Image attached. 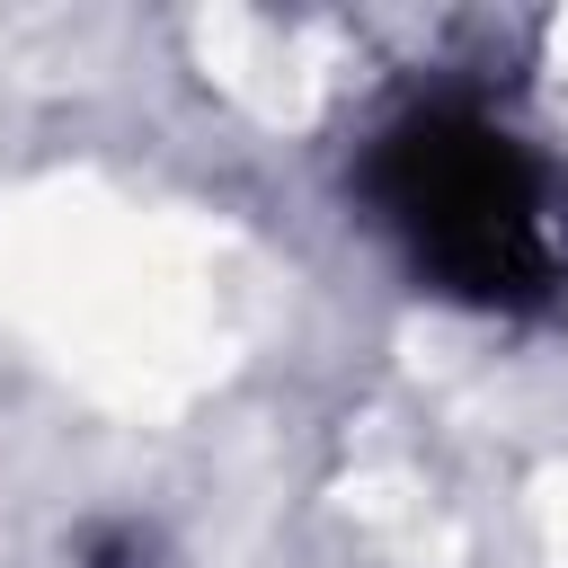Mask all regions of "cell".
Wrapping results in <instances>:
<instances>
[{"label":"cell","mask_w":568,"mask_h":568,"mask_svg":"<svg viewBox=\"0 0 568 568\" xmlns=\"http://www.w3.org/2000/svg\"><path fill=\"white\" fill-rule=\"evenodd\" d=\"M355 186L399 240L408 275L470 311H541L568 284V186L479 98L399 106Z\"/></svg>","instance_id":"obj_1"},{"label":"cell","mask_w":568,"mask_h":568,"mask_svg":"<svg viewBox=\"0 0 568 568\" xmlns=\"http://www.w3.org/2000/svg\"><path fill=\"white\" fill-rule=\"evenodd\" d=\"M80 559H89V568H151V541H142L133 524H98V532L80 541Z\"/></svg>","instance_id":"obj_2"}]
</instances>
